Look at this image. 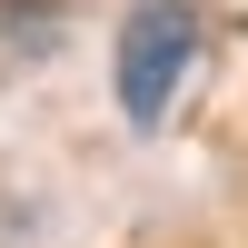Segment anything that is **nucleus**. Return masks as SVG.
Segmentation results:
<instances>
[{"instance_id": "f257e3e1", "label": "nucleus", "mask_w": 248, "mask_h": 248, "mask_svg": "<svg viewBox=\"0 0 248 248\" xmlns=\"http://www.w3.org/2000/svg\"><path fill=\"white\" fill-rule=\"evenodd\" d=\"M189 70H199V10L189 0H139V10L119 20V60H109L119 119H129V129H159Z\"/></svg>"}]
</instances>
